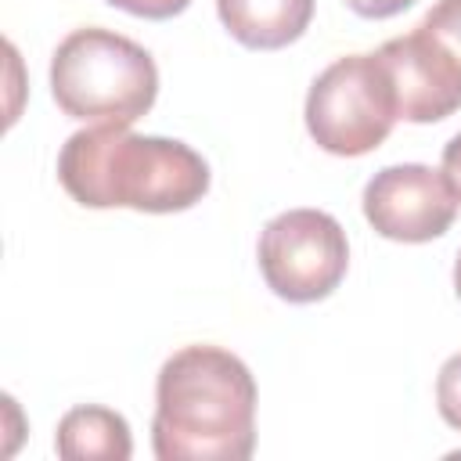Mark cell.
Segmentation results:
<instances>
[{
    "label": "cell",
    "mask_w": 461,
    "mask_h": 461,
    "mask_svg": "<svg viewBox=\"0 0 461 461\" xmlns=\"http://www.w3.org/2000/svg\"><path fill=\"white\" fill-rule=\"evenodd\" d=\"M414 0H346L349 11H357L360 18H393L400 11H407Z\"/></svg>",
    "instance_id": "obj_13"
},
{
    "label": "cell",
    "mask_w": 461,
    "mask_h": 461,
    "mask_svg": "<svg viewBox=\"0 0 461 461\" xmlns=\"http://www.w3.org/2000/svg\"><path fill=\"white\" fill-rule=\"evenodd\" d=\"M112 7L119 11H130L137 18H151V22H162V18H173L180 11H187L191 0H108Z\"/></svg>",
    "instance_id": "obj_12"
},
{
    "label": "cell",
    "mask_w": 461,
    "mask_h": 461,
    "mask_svg": "<svg viewBox=\"0 0 461 461\" xmlns=\"http://www.w3.org/2000/svg\"><path fill=\"white\" fill-rule=\"evenodd\" d=\"M223 29L249 50L295 43L313 18V0H216Z\"/></svg>",
    "instance_id": "obj_8"
},
{
    "label": "cell",
    "mask_w": 461,
    "mask_h": 461,
    "mask_svg": "<svg viewBox=\"0 0 461 461\" xmlns=\"http://www.w3.org/2000/svg\"><path fill=\"white\" fill-rule=\"evenodd\" d=\"M436 407L450 429L461 432V353H454L436 378Z\"/></svg>",
    "instance_id": "obj_11"
},
{
    "label": "cell",
    "mask_w": 461,
    "mask_h": 461,
    "mask_svg": "<svg viewBox=\"0 0 461 461\" xmlns=\"http://www.w3.org/2000/svg\"><path fill=\"white\" fill-rule=\"evenodd\" d=\"M457 209L461 194L454 191L450 176L421 162L385 166L364 187V216L389 241H432L450 230Z\"/></svg>",
    "instance_id": "obj_6"
},
{
    "label": "cell",
    "mask_w": 461,
    "mask_h": 461,
    "mask_svg": "<svg viewBox=\"0 0 461 461\" xmlns=\"http://www.w3.org/2000/svg\"><path fill=\"white\" fill-rule=\"evenodd\" d=\"M54 447H58V457L65 461H94V457L126 461L133 454V436L119 411L86 403V407H72L58 421Z\"/></svg>",
    "instance_id": "obj_9"
},
{
    "label": "cell",
    "mask_w": 461,
    "mask_h": 461,
    "mask_svg": "<svg viewBox=\"0 0 461 461\" xmlns=\"http://www.w3.org/2000/svg\"><path fill=\"white\" fill-rule=\"evenodd\" d=\"M418 25L461 61V0H436Z\"/></svg>",
    "instance_id": "obj_10"
},
{
    "label": "cell",
    "mask_w": 461,
    "mask_h": 461,
    "mask_svg": "<svg viewBox=\"0 0 461 461\" xmlns=\"http://www.w3.org/2000/svg\"><path fill=\"white\" fill-rule=\"evenodd\" d=\"M306 130L328 155L357 158L375 151L396 126V90L378 54L331 61L306 94Z\"/></svg>",
    "instance_id": "obj_4"
},
{
    "label": "cell",
    "mask_w": 461,
    "mask_h": 461,
    "mask_svg": "<svg viewBox=\"0 0 461 461\" xmlns=\"http://www.w3.org/2000/svg\"><path fill=\"white\" fill-rule=\"evenodd\" d=\"M393 79L396 112L407 122H439L461 108V61L421 25L375 50Z\"/></svg>",
    "instance_id": "obj_7"
},
{
    "label": "cell",
    "mask_w": 461,
    "mask_h": 461,
    "mask_svg": "<svg viewBox=\"0 0 461 461\" xmlns=\"http://www.w3.org/2000/svg\"><path fill=\"white\" fill-rule=\"evenodd\" d=\"M50 94L58 108L83 122H137L158 97L155 58L101 25L68 32L50 58Z\"/></svg>",
    "instance_id": "obj_3"
},
{
    "label": "cell",
    "mask_w": 461,
    "mask_h": 461,
    "mask_svg": "<svg viewBox=\"0 0 461 461\" xmlns=\"http://www.w3.org/2000/svg\"><path fill=\"white\" fill-rule=\"evenodd\" d=\"M158 461H245L256 450V378L220 346L176 349L155 382Z\"/></svg>",
    "instance_id": "obj_1"
},
{
    "label": "cell",
    "mask_w": 461,
    "mask_h": 461,
    "mask_svg": "<svg viewBox=\"0 0 461 461\" xmlns=\"http://www.w3.org/2000/svg\"><path fill=\"white\" fill-rule=\"evenodd\" d=\"M259 274L285 303L328 299L349 267L342 223L321 209H288L259 234Z\"/></svg>",
    "instance_id": "obj_5"
},
{
    "label": "cell",
    "mask_w": 461,
    "mask_h": 461,
    "mask_svg": "<svg viewBox=\"0 0 461 461\" xmlns=\"http://www.w3.org/2000/svg\"><path fill=\"white\" fill-rule=\"evenodd\" d=\"M443 173L450 176L454 191L461 194V133H457V137H450V140H447V148H443Z\"/></svg>",
    "instance_id": "obj_14"
},
{
    "label": "cell",
    "mask_w": 461,
    "mask_h": 461,
    "mask_svg": "<svg viewBox=\"0 0 461 461\" xmlns=\"http://www.w3.org/2000/svg\"><path fill=\"white\" fill-rule=\"evenodd\" d=\"M454 292L461 299V252H457V263H454Z\"/></svg>",
    "instance_id": "obj_15"
},
{
    "label": "cell",
    "mask_w": 461,
    "mask_h": 461,
    "mask_svg": "<svg viewBox=\"0 0 461 461\" xmlns=\"http://www.w3.org/2000/svg\"><path fill=\"white\" fill-rule=\"evenodd\" d=\"M58 180L86 209L184 212L205 198L209 162L184 140L94 122L61 144Z\"/></svg>",
    "instance_id": "obj_2"
}]
</instances>
